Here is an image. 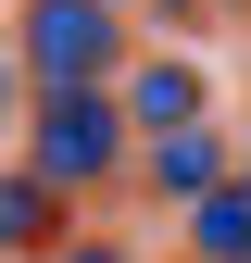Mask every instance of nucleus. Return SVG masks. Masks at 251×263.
Instances as JSON below:
<instances>
[{
    "label": "nucleus",
    "mask_w": 251,
    "mask_h": 263,
    "mask_svg": "<svg viewBox=\"0 0 251 263\" xmlns=\"http://www.w3.org/2000/svg\"><path fill=\"white\" fill-rule=\"evenodd\" d=\"M25 63H38L50 88L101 76L113 63V0H38V13H25Z\"/></svg>",
    "instance_id": "nucleus-1"
},
{
    "label": "nucleus",
    "mask_w": 251,
    "mask_h": 263,
    "mask_svg": "<svg viewBox=\"0 0 251 263\" xmlns=\"http://www.w3.org/2000/svg\"><path fill=\"white\" fill-rule=\"evenodd\" d=\"M38 163H50V176H101V163H113V113L101 101H50L38 113Z\"/></svg>",
    "instance_id": "nucleus-2"
},
{
    "label": "nucleus",
    "mask_w": 251,
    "mask_h": 263,
    "mask_svg": "<svg viewBox=\"0 0 251 263\" xmlns=\"http://www.w3.org/2000/svg\"><path fill=\"white\" fill-rule=\"evenodd\" d=\"M164 188H213V138H201V125L164 138Z\"/></svg>",
    "instance_id": "nucleus-3"
},
{
    "label": "nucleus",
    "mask_w": 251,
    "mask_h": 263,
    "mask_svg": "<svg viewBox=\"0 0 251 263\" xmlns=\"http://www.w3.org/2000/svg\"><path fill=\"white\" fill-rule=\"evenodd\" d=\"M201 251H213V263H251V213L213 201V213H201Z\"/></svg>",
    "instance_id": "nucleus-4"
},
{
    "label": "nucleus",
    "mask_w": 251,
    "mask_h": 263,
    "mask_svg": "<svg viewBox=\"0 0 251 263\" xmlns=\"http://www.w3.org/2000/svg\"><path fill=\"white\" fill-rule=\"evenodd\" d=\"M38 213H50L38 188H0V238H38Z\"/></svg>",
    "instance_id": "nucleus-5"
},
{
    "label": "nucleus",
    "mask_w": 251,
    "mask_h": 263,
    "mask_svg": "<svg viewBox=\"0 0 251 263\" xmlns=\"http://www.w3.org/2000/svg\"><path fill=\"white\" fill-rule=\"evenodd\" d=\"M0 113H13V76H0Z\"/></svg>",
    "instance_id": "nucleus-6"
}]
</instances>
